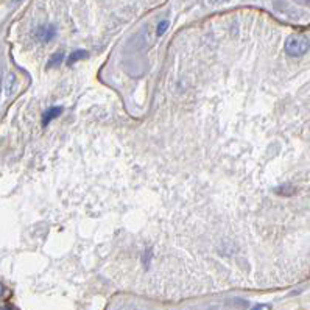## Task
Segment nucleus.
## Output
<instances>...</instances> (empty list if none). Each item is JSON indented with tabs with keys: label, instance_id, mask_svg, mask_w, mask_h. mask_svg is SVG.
<instances>
[{
	"label": "nucleus",
	"instance_id": "obj_9",
	"mask_svg": "<svg viewBox=\"0 0 310 310\" xmlns=\"http://www.w3.org/2000/svg\"><path fill=\"white\" fill-rule=\"evenodd\" d=\"M0 295H4V285L0 284Z\"/></svg>",
	"mask_w": 310,
	"mask_h": 310
},
{
	"label": "nucleus",
	"instance_id": "obj_5",
	"mask_svg": "<svg viewBox=\"0 0 310 310\" xmlns=\"http://www.w3.org/2000/svg\"><path fill=\"white\" fill-rule=\"evenodd\" d=\"M14 83H16V77H14V74H10L8 78H7V83H5V86H7V95H11V94H13Z\"/></svg>",
	"mask_w": 310,
	"mask_h": 310
},
{
	"label": "nucleus",
	"instance_id": "obj_1",
	"mask_svg": "<svg viewBox=\"0 0 310 310\" xmlns=\"http://www.w3.org/2000/svg\"><path fill=\"white\" fill-rule=\"evenodd\" d=\"M310 47L308 39L304 36V34H292V36L285 41V52L287 55L298 58L302 56Z\"/></svg>",
	"mask_w": 310,
	"mask_h": 310
},
{
	"label": "nucleus",
	"instance_id": "obj_10",
	"mask_svg": "<svg viewBox=\"0 0 310 310\" xmlns=\"http://www.w3.org/2000/svg\"><path fill=\"white\" fill-rule=\"evenodd\" d=\"M0 310H11L10 307H4V308H0Z\"/></svg>",
	"mask_w": 310,
	"mask_h": 310
},
{
	"label": "nucleus",
	"instance_id": "obj_4",
	"mask_svg": "<svg viewBox=\"0 0 310 310\" xmlns=\"http://www.w3.org/2000/svg\"><path fill=\"white\" fill-rule=\"evenodd\" d=\"M84 58H87V52H86V50H75L71 56H69L67 62H69V64H75L77 61H81V59H84Z\"/></svg>",
	"mask_w": 310,
	"mask_h": 310
},
{
	"label": "nucleus",
	"instance_id": "obj_7",
	"mask_svg": "<svg viewBox=\"0 0 310 310\" xmlns=\"http://www.w3.org/2000/svg\"><path fill=\"white\" fill-rule=\"evenodd\" d=\"M167 28H168V20H162V22H159V27H158V34H159V36L167 31Z\"/></svg>",
	"mask_w": 310,
	"mask_h": 310
},
{
	"label": "nucleus",
	"instance_id": "obj_3",
	"mask_svg": "<svg viewBox=\"0 0 310 310\" xmlns=\"http://www.w3.org/2000/svg\"><path fill=\"white\" fill-rule=\"evenodd\" d=\"M61 113H62V108H59V106H55V108L47 109V111L44 113V116H42V125H44V126L49 125V123H50L53 119H56Z\"/></svg>",
	"mask_w": 310,
	"mask_h": 310
},
{
	"label": "nucleus",
	"instance_id": "obj_2",
	"mask_svg": "<svg viewBox=\"0 0 310 310\" xmlns=\"http://www.w3.org/2000/svg\"><path fill=\"white\" fill-rule=\"evenodd\" d=\"M55 36H56V27H55L53 24L41 25V27L36 30V38H38L41 42H49V41H52Z\"/></svg>",
	"mask_w": 310,
	"mask_h": 310
},
{
	"label": "nucleus",
	"instance_id": "obj_8",
	"mask_svg": "<svg viewBox=\"0 0 310 310\" xmlns=\"http://www.w3.org/2000/svg\"><path fill=\"white\" fill-rule=\"evenodd\" d=\"M254 310H270V305H257Z\"/></svg>",
	"mask_w": 310,
	"mask_h": 310
},
{
	"label": "nucleus",
	"instance_id": "obj_6",
	"mask_svg": "<svg viewBox=\"0 0 310 310\" xmlns=\"http://www.w3.org/2000/svg\"><path fill=\"white\" fill-rule=\"evenodd\" d=\"M64 59V55L62 53H56L50 58V62H49V67H56L61 64V61Z\"/></svg>",
	"mask_w": 310,
	"mask_h": 310
}]
</instances>
